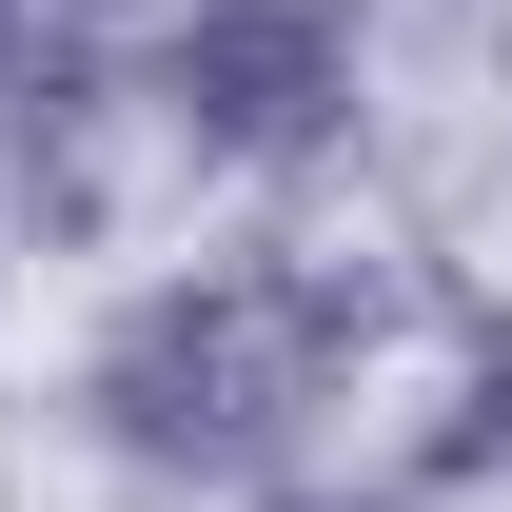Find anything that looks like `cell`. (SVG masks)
Wrapping results in <instances>:
<instances>
[{
  "mask_svg": "<svg viewBox=\"0 0 512 512\" xmlns=\"http://www.w3.org/2000/svg\"><path fill=\"white\" fill-rule=\"evenodd\" d=\"M355 355H375V296L355 276H316V256H197V276H158L99 335L79 394H99V434L138 473H237V453L316 434Z\"/></svg>",
  "mask_w": 512,
  "mask_h": 512,
  "instance_id": "6da1fadb",
  "label": "cell"
},
{
  "mask_svg": "<svg viewBox=\"0 0 512 512\" xmlns=\"http://www.w3.org/2000/svg\"><path fill=\"white\" fill-rule=\"evenodd\" d=\"M158 119L197 158H316L355 119V20L335 0H197L158 40Z\"/></svg>",
  "mask_w": 512,
  "mask_h": 512,
  "instance_id": "7a4b0ae2",
  "label": "cell"
}]
</instances>
